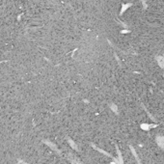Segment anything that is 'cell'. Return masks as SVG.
Here are the masks:
<instances>
[{"label": "cell", "instance_id": "cell-1", "mask_svg": "<svg viewBox=\"0 0 164 164\" xmlns=\"http://www.w3.org/2000/svg\"><path fill=\"white\" fill-rule=\"evenodd\" d=\"M157 145L160 147L162 150H164V136H157Z\"/></svg>", "mask_w": 164, "mask_h": 164}, {"label": "cell", "instance_id": "cell-2", "mask_svg": "<svg viewBox=\"0 0 164 164\" xmlns=\"http://www.w3.org/2000/svg\"><path fill=\"white\" fill-rule=\"evenodd\" d=\"M157 60L159 67L164 69V56H158V57H157Z\"/></svg>", "mask_w": 164, "mask_h": 164}, {"label": "cell", "instance_id": "cell-3", "mask_svg": "<svg viewBox=\"0 0 164 164\" xmlns=\"http://www.w3.org/2000/svg\"><path fill=\"white\" fill-rule=\"evenodd\" d=\"M110 108L113 110L115 113H117V112H118V107H117V105H116V104H111L110 105Z\"/></svg>", "mask_w": 164, "mask_h": 164}, {"label": "cell", "instance_id": "cell-4", "mask_svg": "<svg viewBox=\"0 0 164 164\" xmlns=\"http://www.w3.org/2000/svg\"><path fill=\"white\" fill-rule=\"evenodd\" d=\"M141 127L143 128V129H145V130H149V129H150V127H151V126H150V124H142V126H141Z\"/></svg>", "mask_w": 164, "mask_h": 164}]
</instances>
